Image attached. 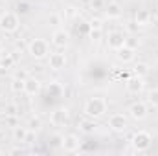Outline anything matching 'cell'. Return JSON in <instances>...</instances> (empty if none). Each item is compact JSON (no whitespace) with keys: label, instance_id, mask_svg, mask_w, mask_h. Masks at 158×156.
Here are the masks:
<instances>
[{"label":"cell","instance_id":"cell-1","mask_svg":"<svg viewBox=\"0 0 158 156\" xmlns=\"http://www.w3.org/2000/svg\"><path fill=\"white\" fill-rule=\"evenodd\" d=\"M107 112V101L101 99V97H90L86 103H85V114L88 117H101Z\"/></svg>","mask_w":158,"mask_h":156},{"label":"cell","instance_id":"cell-2","mask_svg":"<svg viewBox=\"0 0 158 156\" xmlns=\"http://www.w3.org/2000/svg\"><path fill=\"white\" fill-rule=\"evenodd\" d=\"M19 28V17L15 13H6L0 17V30L6 33H13Z\"/></svg>","mask_w":158,"mask_h":156},{"label":"cell","instance_id":"cell-3","mask_svg":"<svg viewBox=\"0 0 158 156\" xmlns=\"http://www.w3.org/2000/svg\"><path fill=\"white\" fill-rule=\"evenodd\" d=\"M151 136L147 134V132H143V130H140V132H136L134 136H132V147L136 149V151H145V149H149V145H151Z\"/></svg>","mask_w":158,"mask_h":156},{"label":"cell","instance_id":"cell-4","mask_svg":"<svg viewBox=\"0 0 158 156\" xmlns=\"http://www.w3.org/2000/svg\"><path fill=\"white\" fill-rule=\"evenodd\" d=\"M30 53H31V57H35V59L46 57V55H48V44H46V40L35 39L30 44Z\"/></svg>","mask_w":158,"mask_h":156},{"label":"cell","instance_id":"cell-5","mask_svg":"<svg viewBox=\"0 0 158 156\" xmlns=\"http://www.w3.org/2000/svg\"><path fill=\"white\" fill-rule=\"evenodd\" d=\"M127 125H129V121H127V117L123 116V114H112V116L109 117V127L114 132H123L127 129Z\"/></svg>","mask_w":158,"mask_h":156},{"label":"cell","instance_id":"cell-6","mask_svg":"<svg viewBox=\"0 0 158 156\" xmlns=\"http://www.w3.org/2000/svg\"><path fill=\"white\" fill-rule=\"evenodd\" d=\"M50 68L53 70H63L66 66V55L61 53V51H55V53H50V61H48Z\"/></svg>","mask_w":158,"mask_h":156},{"label":"cell","instance_id":"cell-7","mask_svg":"<svg viewBox=\"0 0 158 156\" xmlns=\"http://www.w3.org/2000/svg\"><path fill=\"white\" fill-rule=\"evenodd\" d=\"M129 114H131L132 119H143V117L147 116V105H145V103H142V101L132 103V105H131V109H129Z\"/></svg>","mask_w":158,"mask_h":156},{"label":"cell","instance_id":"cell-8","mask_svg":"<svg viewBox=\"0 0 158 156\" xmlns=\"http://www.w3.org/2000/svg\"><path fill=\"white\" fill-rule=\"evenodd\" d=\"M52 123H53L55 127L66 125V123H68V110H66V109H57V110H53V114H52Z\"/></svg>","mask_w":158,"mask_h":156},{"label":"cell","instance_id":"cell-9","mask_svg":"<svg viewBox=\"0 0 158 156\" xmlns=\"http://www.w3.org/2000/svg\"><path fill=\"white\" fill-rule=\"evenodd\" d=\"M39 90H40L39 79L28 77L26 81H24V92H26L28 96H35V94H39Z\"/></svg>","mask_w":158,"mask_h":156},{"label":"cell","instance_id":"cell-10","mask_svg":"<svg viewBox=\"0 0 158 156\" xmlns=\"http://www.w3.org/2000/svg\"><path fill=\"white\" fill-rule=\"evenodd\" d=\"M127 90L131 92V94H140L142 90H143V83H142V77H129L127 79Z\"/></svg>","mask_w":158,"mask_h":156},{"label":"cell","instance_id":"cell-11","mask_svg":"<svg viewBox=\"0 0 158 156\" xmlns=\"http://www.w3.org/2000/svg\"><path fill=\"white\" fill-rule=\"evenodd\" d=\"M109 46L110 48H114V50H118L121 48L123 44H125V37H123V33L121 31H112V33H109Z\"/></svg>","mask_w":158,"mask_h":156},{"label":"cell","instance_id":"cell-12","mask_svg":"<svg viewBox=\"0 0 158 156\" xmlns=\"http://www.w3.org/2000/svg\"><path fill=\"white\" fill-rule=\"evenodd\" d=\"M52 42H53L57 48H64V46L68 44V33L63 31V30L53 31V35H52Z\"/></svg>","mask_w":158,"mask_h":156},{"label":"cell","instance_id":"cell-13","mask_svg":"<svg viewBox=\"0 0 158 156\" xmlns=\"http://www.w3.org/2000/svg\"><path fill=\"white\" fill-rule=\"evenodd\" d=\"M116 55H118L119 61H123V63H129V61H132V59H134V50L123 44L121 48H118V50H116Z\"/></svg>","mask_w":158,"mask_h":156},{"label":"cell","instance_id":"cell-14","mask_svg":"<svg viewBox=\"0 0 158 156\" xmlns=\"http://www.w3.org/2000/svg\"><path fill=\"white\" fill-rule=\"evenodd\" d=\"M63 149L64 151H76L79 149V138L76 134H68L63 138Z\"/></svg>","mask_w":158,"mask_h":156},{"label":"cell","instance_id":"cell-15","mask_svg":"<svg viewBox=\"0 0 158 156\" xmlns=\"http://www.w3.org/2000/svg\"><path fill=\"white\" fill-rule=\"evenodd\" d=\"M94 129H96V123H94V117H85V119H81L79 121V130L81 132H86V134H90V132H94Z\"/></svg>","mask_w":158,"mask_h":156},{"label":"cell","instance_id":"cell-16","mask_svg":"<svg viewBox=\"0 0 158 156\" xmlns=\"http://www.w3.org/2000/svg\"><path fill=\"white\" fill-rule=\"evenodd\" d=\"M28 130H30V129H26V127H20V125L13 127V138H15V142H19V143H24V142H26V136H28Z\"/></svg>","mask_w":158,"mask_h":156},{"label":"cell","instance_id":"cell-17","mask_svg":"<svg viewBox=\"0 0 158 156\" xmlns=\"http://www.w3.org/2000/svg\"><path fill=\"white\" fill-rule=\"evenodd\" d=\"M134 18H136V22H138L140 26H143V24H147V22L151 20V13H149L147 9H138L136 15H134Z\"/></svg>","mask_w":158,"mask_h":156},{"label":"cell","instance_id":"cell-18","mask_svg":"<svg viewBox=\"0 0 158 156\" xmlns=\"http://www.w3.org/2000/svg\"><path fill=\"white\" fill-rule=\"evenodd\" d=\"M105 11H107L109 18H118V17H121V7H119V4H116V2L109 4Z\"/></svg>","mask_w":158,"mask_h":156},{"label":"cell","instance_id":"cell-19","mask_svg":"<svg viewBox=\"0 0 158 156\" xmlns=\"http://www.w3.org/2000/svg\"><path fill=\"white\" fill-rule=\"evenodd\" d=\"M15 63H17V61L13 59L11 53H2V55H0V66H2V68H7V70H9Z\"/></svg>","mask_w":158,"mask_h":156},{"label":"cell","instance_id":"cell-20","mask_svg":"<svg viewBox=\"0 0 158 156\" xmlns=\"http://www.w3.org/2000/svg\"><path fill=\"white\" fill-rule=\"evenodd\" d=\"M48 94L53 96V97H61V96H63V86H61L59 83H50V86H48Z\"/></svg>","mask_w":158,"mask_h":156},{"label":"cell","instance_id":"cell-21","mask_svg":"<svg viewBox=\"0 0 158 156\" xmlns=\"http://www.w3.org/2000/svg\"><path fill=\"white\" fill-rule=\"evenodd\" d=\"M134 74H136L138 77H143V76L149 74V66H147L145 63H138V64L134 66Z\"/></svg>","mask_w":158,"mask_h":156},{"label":"cell","instance_id":"cell-22","mask_svg":"<svg viewBox=\"0 0 158 156\" xmlns=\"http://www.w3.org/2000/svg\"><path fill=\"white\" fill-rule=\"evenodd\" d=\"M11 90H13V92H17V94L24 92V81H22V79L13 77V81H11Z\"/></svg>","mask_w":158,"mask_h":156},{"label":"cell","instance_id":"cell-23","mask_svg":"<svg viewBox=\"0 0 158 156\" xmlns=\"http://www.w3.org/2000/svg\"><path fill=\"white\" fill-rule=\"evenodd\" d=\"M147 101H149L153 107H158V88H153V90L147 94Z\"/></svg>","mask_w":158,"mask_h":156},{"label":"cell","instance_id":"cell-24","mask_svg":"<svg viewBox=\"0 0 158 156\" xmlns=\"http://www.w3.org/2000/svg\"><path fill=\"white\" fill-rule=\"evenodd\" d=\"M30 7H31V6H30V2H24V0L17 4V11H19L20 15H26V13H30Z\"/></svg>","mask_w":158,"mask_h":156},{"label":"cell","instance_id":"cell-25","mask_svg":"<svg viewBox=\"0 0 158 156\" xmlns=\"http://www.w3.org/2000/svg\"><path fill=\"white\" fill-rule=\"evenodd\" d=\"M101 37H103L101 28H90V39L92 40H99Z\"/></svg>","mask_w":158,"mask_h":156},{"label":"cell","instance_id":"cell-26","mask_svg":"<svg viewBox=\"0 0 158 156\" xmlns=\"http://www.w3.org/2000/svg\"><path fill=\"white\" fill-rule=\"evenodd\" d=\"M40 127V117H30V121H28V129L30 130H37Z\"/></svg>","mask_w":158,"mask_h":156},{"label":"cell","instance_id":"cell-27","mask_svg":"<svg viewBox=\"0 0 158 156\" xmlns=\"http://www.w3.org/2000/svg\"><path fill=\"white\" fill-rule=\"evenodd\" d=\"M48 22H50L52 26H59V24H61V17H59L57 13H52V15L48 17Z\"/></svg>","mask_w":158,"mask_h":156},{"label":"cell","instance_id":"cell-28","mask_svg":"<svg viewBox=\"0 0 158 156\" xmlns=\"http://www.w3.org/2000/svg\"><path fill=\"white\" fill-rule=\"evenodd\" d=\"M4 114H19V107H17L15 103H11V105H6V109H4Z\"/></svg>","mask_w":158,"mask_h":156},{"label":"cell","instance_id":"cell-29","mask_svg":"<svg viewBox=\"0 0 158 156\" xmlns=\"http://www.w3.org/2000/svg\"><path fill=\"white\" fill-rule=\"evenodd\" d=\"M6 123H9L11 127H17V125H19L17 114H6Z\"/></svg>","mask_w":158,"mask_h":156},{"label":"cell","instance_id":"cell-30","mask_svg":"<svg viewBox=\"0 0 158 156\" xmlns=\"http://www.w3.org/2000/svg\"><path fill=\"white\" fill-rule=\"evenodd\" d=\"M52 145L53 147H59V145L63 147V136H53L52 138Z\"/></svg>","mask_w":158,"mask_h":156},{"label":"cell","instance_id":"cell-31","mask_svg":"<svg viewBox=\"0 0 158 156\" xmlns=\"http://www.w3.org/2000/svg\"><path fill=\"white\" fill-rule=\"evenodd\" d=\"M15 77L26 81V79H28V72H26V70H17V72H15Z\"/></svg>","mask_w":158,"mask_h":156},{"label":"cell","instance_id":"cell-32","mask_svg":"<svg viewBox=\"0 0 158 156\" xmlns=\"http://www.w3.org/2000/svg\"><path fill=\"white\" fill-rule=\"evenodd\" d=\"M125 46H129V48H132V50H134V48L138 46V40H136V39H125Z\"/></svg>","mask_w":158,"mask_h":156},{"label":"cell","instance_id":"cell-33","mask_svg":"<svg viewBox=\"0 0 158 156\" xmlns=\"http://www.w3.org/2000/svg\"><path fill=\"white\" fill-rule=\"evenodd\" d=\"M90 28H101V20L99 18H92L90 20Z\"/></svg>","mask_w":158,"mask_h":156},{"label":"cell","instance_id":"cell-34","mask_svg":"<svg viewBox=\"0 0 158 156\" xmlns=\"http://www.w3.org/2000/svg\"><path fill=\"white\" fill-rule=\"evenodd\" d=\"M138 26H140V24H138L136 20H134V22H129V30H131V31H136V30H138Z\"/></svg>","mask_w":158,"mask_h":156},{"label":"cell","instance_id":"cell-35","mask_svg":"<svg viewBox=\"0 0 158 156\" xmlns=\"http://www.w3.org/2000/svg\"><path fill=\"white\" fill-rule=\"evenodd\" d=\"M92 6H94V7H98V9H99V7H101V6H103V0H92Z\"/></svg>","mask_w":158,"mask_h":156},{"label":"cell","instance_id":"cell-36","mask_svg":"<svg viewBox=\"0 0 158 156\" xmlns=\"http://www.w3.org/2000/svg\"><path fill=\"white\" fill-rule=\"evenodd\" d=\"M20 153H22L20 149H13V151H11V154H20Z\"/></svg>","mask_w":158,"mask_h":156},{"label":"cell","instance_id":"cell-37","mask_svg":"<svg viewBox=\"0 0 158 156\" xmlns=\"http://www.w3.org/2000/svg\"><path fill=\"white\" fill-rule=\"evenodd\" d=\"M2 53H4V50H2V44H0V55H2Z\"/></svg>","mask_w":158,"mask_h":156},{"label":"cell","instance_id":"cell-38","mask_svg":"<svg viewBox=\"0 0 158 156\" xmlns=\"http://www.w3.org/2000/svg\"><path fill=\"white\" fill-rule=\"evenodd\" d=\"M155 18H156V20H158V11H156V15H155Z\"/></svg>","mask_w":158,"mask_h":156}]
</instances>
